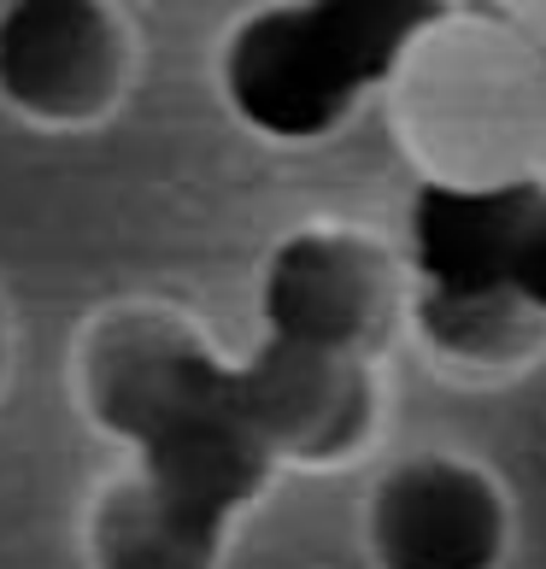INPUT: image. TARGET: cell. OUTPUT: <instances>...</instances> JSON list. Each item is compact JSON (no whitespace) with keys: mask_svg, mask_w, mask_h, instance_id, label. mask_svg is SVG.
Masks as SVG:
<instances>
[{"mask_svg":"<svg viewBox=\"0 0 546 569\" xmlns=\"http://www.w3.org/2000/svg\"><path fill=\"white\" fill-rule=\"evenodd\" d=\"M71 388L89 429L130 452L123 470L147 493L229 540L277 481L229 406V358L182 306H100L77 335Z\"/></svg>","mask_w":546,"mask_h":569,"instance_id":"cell-1","label":"cell"},{"mask_svg":"<svg viewBox=\"0 0 546 569\" xmlns=\"http://www.w3.org/2000/svg\"><path fill=\"white\" fill-rule=\"evenodd\" d=\"M417 188L506 194L546 177V53L506 7H435L383 82Z\"/></svg>","mask_w":546,"mask_h":569,"instance_id":"cell-2","label":"cell"},{"mask_svg":"<svg viewBox=\"0 0 546 569\" xmlns=\"http://www.w3.org/2000/svg\"><path fill=\"white\" fill-rule=\"evenodd\" d=\"M429 0H270L218 41V100L247 136L311 147L383 94L400 48L429 24Z\"/></svg>","mask_w":546,"mask_h":569,"instance_id":"cell-3","label":"cell"},{"mask_svg":"<svg viewBox=\"0 0 546 569\" xmlns=\"http://www.w3.org/2000/svg\"><path fill=\"white\" fill-rule=\"evenodd\" d=\"M406 259L370 229L300 223L259 264V341L383 358L406 329Z\"/></svg>","mask_w":546,"mask_h":569,"instance_id":"cell-4","label":"cell"},{"mask_svg":"<svg viewBox=\"0 0 546 569\" xmlns=\"http://www.w3.org/2000/svg\"><path fill=\"white\" fill-rule=\"evenodd\" d=\"M229 406L270 470H347L376 452L388 423L383 358L254 341L229 358Z\"/></svg>","mask_w":546,"mask_h":569,"instance_id":"cell-5","label":"cell"},{"mask_svg":"<svg viewBox=\"0 0 546 569\" xmlns=\"http://www.w3.org/2000/svg\"><path fill=\"white\" fill-rule=\"evenodd\" d=\"M136 82V24L112 0L0 7V112L41 136H89Z\"/></svg>","mask_w":546,"mask_h":569,"instance_id":"cell-6","label":"cell"},{"mask_svg":"<svg viewBox=\"0 0 546 569\" xmlns=\"http://www.w3.org/2000/svg\"><path fill=\"white\" fill-rule=\"evenodd\" d=\"M359 540L370 569H506L517 511L482 458L429 447L370 476Z\"/></svg>","mask_w":546,"mask_h":569,"instance_id":"cell-7","label":"cell"},{"mask_svg":"<svg viewBox=\"0 0 546 569\" xmlns=\"http://www.w3.org/2000/svg\"><path fill=\"white\" fill-rule=\"evenodd\" d=\"M229 535L171 511L130 470L107 476L82 511V563L89 569H224Z\"/></svg>","mask_w":546,"mask_h":569,"instance_id":"cell-8","label":"cell"},{"mask_svg":"<svg viewBox=\"0 0 546 569\" xmlns=\"http://www.w3.org/2000/svg\"><path fill=\"white\" fill-rule=\"evenodd\" d=\"M406 323L458 370H517L546 347V323L506 288L488 293H406Z\"/></svg>","mask_w":546,"mask_h":569,"instance_id":"cell-9","label":"cell"},{"mask_svg":"<svg viewBox=\"0 0 546 569\" xmlns=\"http://www.w3.org/2000/svg\"><path fill=\"white\" fill-rule=\"evenodd\" d=\"M512 300H523L546 323V182H535L517 206L512 241H506V264H499Z\"/></svg>","mask_w":546,"mask_h":569,"instance_id":"cell-10","label":"cell"},{"mask_svg":"<svg viewBox=\"0 0 546 569\" xmlns=\"http://www.w3.org/2000/svg\"><path fill=\"white\" fill-rule=\"evenodd\" d=\"M7 376H12V341H7V323H0V393H7Z\"/></svg>","mask_w":546,"mask_h":569,"instance_id":"cell-11","label":"cell"},{"mask_svg":"<svg viewBox=\"0 0 546 569\" xmlns=\"http://www.w3.org/2000/svg\"><path fill=\"white\" fill-rule=\"evenodd\" d=\"M540 182H546V177H540Z\"/></svg>","mask_w":546,"mask_h":569,"instance_id":"cell-12","label":"cell"}]
</instances>
